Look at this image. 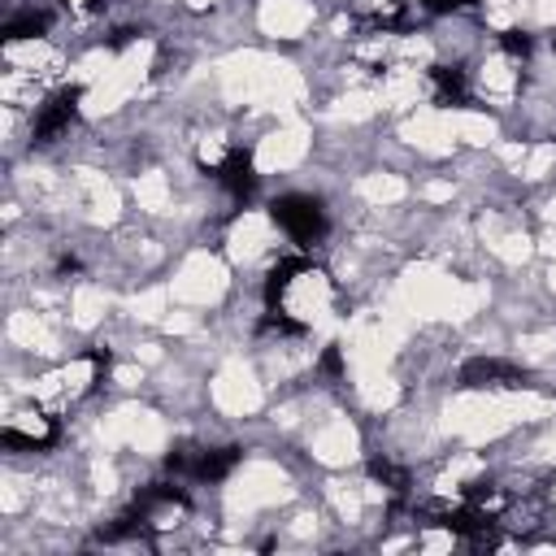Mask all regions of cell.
<instances>
[{
	"label": "cell",
	"mask_w": 556,
	"mask_h": 556,
	"mask_svg": "<svg viewBox=\"0 0 556 556\" xmlns=\"http://www.w3.org/2000/svg\"><path fill=\"white\" fill-rule=\"evenodd\" d=\"M526 378L530 374L521 365L500 361V356H473V361L460 365V382L473 387V391H482V387H521Z\"/></svg>",
	"instance_id": "5b68a950"
},
{
	"label": "cell",
	"mask_w": 556,
	"mask_h": 556,
	"mask_svg": "<svg viewBox=\"0 0 556 556\" xmlns=\"http://www.w3.org/2000/svg\"><path fill=\"white\" fill-rule=\"evenodd\" d=\"M208 174L235 195V200H248L252 191H256V169H252V152H243V148H230L222 161H213L208 165Z\"/></svg>",
	"instance_id": "8992f818"
},
{
	"label": "cell",
	"mask_w": 556,
	"mask_h": 556,
	"mask_svg": "<svg viewBox=\"0 0 556 556\" xmlns=\"http://www.w3.org/2000/svg\"><path fill=\"white\" fill-rule=\"evenodd\" d=\"M187 508H191L187 491H182V486H169V482H156V486H148V491L135 500V517L143 521L148 534L178 526V521L187 517Z\"/></svg>",
	"instance_id": "3957f363"
},
{
	"label": "cell",
	"mask_w": 556,
	"mask_h": 556,
	"mask_svg": "<svg viewBox=\"0 0 556 556\" xmlns=\"http://www.w3.org/2000/svg\"><path fill=\"white\" fill-rule=\"evenodd\" d=\"M174 478H195V482H222L239 465V447H204V443H178L165 456Z\"/></svg>",
	"instance_id": "6da1fadb"
},
{
	"label": "cell",
	"mask_w": 556,
	"mask_h": 556,
	"mask_svg": "<svg viewBox=\"0 0 556 556\" xmlns=\"http://www.w3.org/2000/svg\"><path fill=\"white\" fill-rule=\"evenodd\" d=\"M4 443L9 447H26V452L48 447V443H56V421L48 413H17L4 426Z\"/></svg>",
	"instance_id": "52a82bcc"
},
{
	"label": "cell",
	"mask_w": 556,
	"mask_h": 556,
	"mask_svg": "<svg viewBox=\"0 0 556 556\" xmlns=\"http://www.w3.org/2000/svg\"><path fill=\"white\" fill-rule=\"evenodd\" d=\"M430 87H434L439 104H465V96H469V78H465L460 65H434L430 70Z\"/></svg>",
	"instance_id": "9c48e42d"
},
{
	"label": "cell",
	"mask_w": 556,
	"mask_h": 556,
	"mask_svg": "<svg viewBox=\"0 0 556 556\" xmlns=\"http://www.w3.org/2000/svg\"><path fill=\"white\" fill-rule=\"evenodd\" d=\"M304 274H308V261H304V256H282V261L265 274V304H269V308H278V304H282V295L291 291V282H295V278H304Z\"/></svg>",
	"instance_id": "ba28073f"
},
{
	"label": "cell",
	"mask_w": 556,
	"mask_h": 556,
	"mask_svg": "<svg viewBox=\"0 0 556 556\" xmlns=\"http://www.w3.org/2000/svg\"><path fill=\"white\" fill-rule=\"evenodd\" d=\"M78 100H83V91L78 87H61L56 96H48L43 104H39V113H35V143H52L61 130H70V122L78 117Z\"/></svg>",
	"instance_id": "277c9868"
},
{
	"label": "cell",
	"mask_w": 556,
	"mask_h": 556,
	"mask_svg": "<svg viewBox=\"0 0 556 556\" xmlns=\"http://www.w3.org/2000/svg\"><path fill=\"white\" fill-rule=\"evenodd\" d=\"M369 469H374V478H378V482H387V491H395V495L408 486V478H404L395 465H387V460H374Z\"/></svg>",
	"instance_id": "8fae6325"
},
{
	"label": "cell",
	"mask_w": 556,
	"mask_h": 556,
	"mask_svg": "<svg viewBox=\"0 0 556 556\" xmlns=\"http://www.w3.org/2000/svg\"><path fill=\"white\" fill-rule=\"evenodd\" d=\"M269 217H274L278 230H282L291 243H300V248H308V243H317V239L326 235V208H321L313 195H278V200L269 204Z\"/></svg>",
	"instance_id": "7a4b0ae2"
},
{
	"label": "cell",
	"mask_w": 556,
	"mask_h": 556,
	"mask_svg": "<svg viewBox=\"0 0 556 556\" xmlns=\"http://www.w3.org/2000/svg\"><path fill=\"white\" fill-rule=\"evenodd\" d=\"M48 26H52V13H48V9H22V13H13V17L4 22V39H9V43L35 39V35H43Z\"/></svg>",
	"instance_id": "30bf717a"
},
{
	"label": "cell",
	"mask_w": 556,
	"mask_h": 556,
	"mask_svg": "<svg viewBox=\"0 0 556 556\" xmlns=\"http://www.w3.org/2000/svg\"><path fill=\"white\" fill-rule=\"evenodd\" d=\"M421 9L426 13H460V9H469V0H421Z\"/></svg>",
	"instance_id": "4fadbf2b"
},
{
	"label": "cell",
	"mask_w": 556,
	"mask_h": 556,
	"mask_svg": "<svg viewBox=\"0 0 556 556\" xmlns=\"http://www.w3.org/2000/svg\"><path fill=\"white\" fill-rule=\"evenodd\" d=\"M504 52H508V56H530V35L508 30V35H504Z\"/></svg>",
	"instance_id": "7c38bea8"
}]
</instances>
